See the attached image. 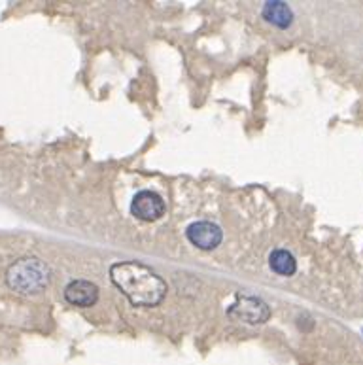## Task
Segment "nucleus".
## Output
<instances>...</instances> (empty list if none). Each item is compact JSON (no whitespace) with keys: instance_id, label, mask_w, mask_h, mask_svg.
<instances>
[{"instance_id":"2","label":"nucleus","mask_w":363,"mask_h":365,"mask_svg":"<svg viewBox=\"0 0 363 365\" xmlns=\"http://www.w3.org/2000/svg\"><path fill=\"white\" fill-rule=\"evenodd\" d=\"M6 282L13 292L36 293L44 290L50 282V269L36 258H23L10 265Z\"/></svg>"},{"instance_id":"3","label":"nucleus","mask_w":363,"mask_h":365,"mask_svg":"<svg viewBox=\"0 0 363 365\" xmlns=\"http://www.w3.org/2000/svg\"><path fill=\"white\" fill-rule=\"evenodd\" d=\"M233 320L246 322V324H263L269 320L271 310L257 298H238L237 303L227 310Z\"/></svg>"},{"instance_id":"4","label":"nucleus","mask_w":363,"mask_h":365,"mask_svg":"<svg viewBox=\"0 0 363 365\" xmlns=\"http://www.w3.org/2000/svg\"><path fill=\"white\" fill-rule=\"evenodd\" d=\"M130 212H133V216H136L138 219L153 222V219H159L163 216L164 201L157 195V193H153V191H140V193H136L135 199H133Z\"/></svg>"},{"instance_id":"8","label":"nucleus","mask_w":363,"mask_h":365,"mask_svg":"<svg viewBox=\"0 0 363 365\" xmlns=\"http://www.w3.org/2000/svg\"><path fill=\"white\" fill-rule=\"evenodd\" d=\"M271 269L282 276H291L297 271V261L288 250H274L269 258Z\"/></svg>"},{"instance_id":"1","label":"nucleus","mask_w":363,"mask_h":365,"mask_svg":"<svg viewBox=\"0 0 363 365\" xmlns=\"http://www.w3.org/2000/svg\"><path fill=\"white\" fill-rule=\"evenodd\" d=\"M110 278L135 307H155L167 293L163 278L138 261L112 265Z\"/></svg>"},{"instance_id":"6","label":"nucleus","mask_w":363,"mask_h":365,"mask_svg":"<svg viewBox=\"0 0 363 365\" xmlns=\"http://www.w3.org/2000/svg\"><path fill=\"white\" fill-rule=\"evenodd\" d=\"M65 299L74 307H93L99 299V288L89 280H72L65 288Z\"/></svg>"},{"instance_id":"7","label":"nucleus","mask_w":363,"mask_h":365,"mask_svg":"<svg viewBox=\"0 0 363 365\" xmlns=\"http://www.w3.org/2000/svg\"><path fill=\"white\" fill-rule=\"evenodd\" d=\"M263 17L269 23H272V25L286 28L291 25L294 13H291V10L284 2H267L265 8H263Z\"/></svg>"},{"instance_id":"5","label":"nucleus","mask_w":363,"mask_h":365,"mask_svg":"<svg viewBox=\"0 0 363 365\" xmlns=\"http://www.w3.org/2000/svg\"><path fill=\"white\" fill-rule=\"evenodd\" d=\"M186 235L193 246L201 248V250H214L216 246H220L221 239H223L220 227L214 224H210V222H197V224H191L187 227Z\"/></svg>"}]
</instances>
